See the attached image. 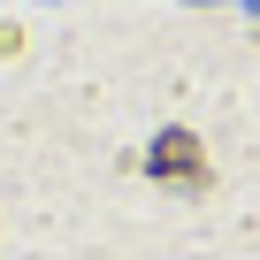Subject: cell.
Listing matches in <instances>:
<instances>
[{
    "mask_svg": "<svg viewBox=\"0 0 260 260\" xmlns=\"http://www.w3.org/2000/svg\"><path fill=\"white\" fill-rule=\"evenodd\" d=\"M153 176H184V184H199V176H207V161H199V138H191V130H161V138H153Z\"/></svg>",
    "mask_w": 260,
    "mask_h": 260,
    "instance_id": "1",
    "label": "cell"
}]
</instances>
